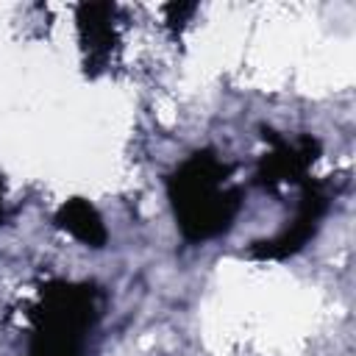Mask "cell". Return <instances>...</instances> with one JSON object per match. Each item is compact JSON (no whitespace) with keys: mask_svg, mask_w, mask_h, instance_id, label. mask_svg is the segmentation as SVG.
<instances>
[{"mask_svg":"<svg viewBox=\"0 0 356 356\" xmlns=\"http://www.w3.org/2000/svg\"><path fill=\"white\" fill-rule=\"evenodd\" d=\"M6 222V195H3V178H0V225Z\"/></svg>","mask_w":356,"mask_h":356,"instance_id":"7","label":"cell"},{"mask_svg":"<svg viewBox=\"0 0 356 356\" xmlns=\"http://www.w3.org/2000/svg\"><path fill=\"white\" fill-rule=\"evenodd\" d=\"M103 317V292L92 281H44L25 309L22 356H89V339Z\"/></svg>","mask_w":356,"mask_h":356,"instance_id":"2","label":"cell"},{"mask_svg":"<svg viewBox=\"0 0 356 356\" xmlns=\"http://www.w3.org/2000/svg\"><path fill=\"white\" fill-rule=\"evenodd\" d=\"M117 8L108 3H83L78 6V42L86 72H100L108 67L117 47Z\"/></svg>","mask_w":356,"mask_h":356,"instance_id":"5","label":"cell"},{"mask_svg":"<svg viewBox=\"0 0 356 356\" xmlns=\"http://www.w3.org/2000/svg\"><path fill=\"white\" fill-rule=\"evenodd\" d=\"M331 189L325 181H306L300 186V195H298V206H295V214L292 220L286 222L284 231H278L275 236L270 239H261V242H253L250 245V256L253 259H286V256H295L323 225L328 209H331Z\"/></svg>","mask_w":356,"mask_h":356,"instance_id":"3","label":"cell"},{"mask_svg":"<svg viewBox=\"0 0 356 356\" xmlns=\"http://www.w3.org/2000/svg\"><path fill=\"white\" fill-rule=\"evenodd\" d=\"M164 184L175 225L189 245L222 236L242 211L245 189L234 178V164L211 147L186 156Z\"/></svg>","mask_w":356,"mask_h":356,"instance_id":"1","label":"cell"},{"mask_svg":"<svg viewBox=\"0 0 356 356\" xmlns=\"http://www.w3.org/2000/svg\"><path fill=\"white\" fill-rule=\"evenodd\" d=\"M53 222L86 248H103L106 239H108V231H106V222H103L100 211L83 197H72V200L61 203Z\"/></svg>","mask_w":356,"mask_h":356,"instance_id":"6","label":"cell"},{"mask_svg":"<svg viewBox=\"0 0 356 356\" xmlns=\"http://www.w3.org/2000/svg\"><path fill=\"white\" fill-rule=\"evenodd\" d=\"M264 139H270V150L259 159L256 167V181L267 189V192H278V189H289V186H303L309 178L312 164L320 156V139L312 134H303L298 139H284L278 134H264Z\"/></svg>","mask_w":356,"mask_h":356,"instance_id":"4","label":"cell"}]
</instances>
